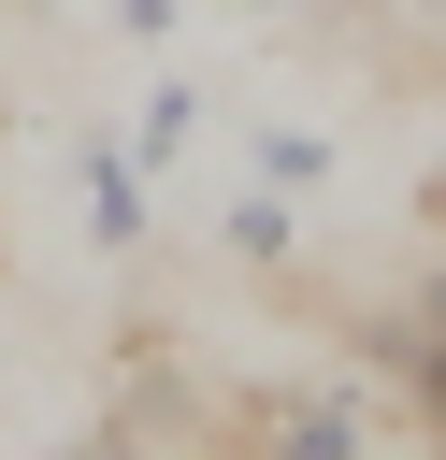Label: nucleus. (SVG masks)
Wrapping results in <instances>:
<instances>
[{"label":"nucleus","mask_w":446,"mask_h":460,"mask_svg":"<svg viewBox=\"0 0 446 460\" xmlns=\"http://www.w3.org/2000/svg\"><path fill=\"white\" fill-rule=\"evenodd\" d=\"M273 460H360V402H288L273 417Z\"/></svg>","instance_id":"nucleus-1"},{"label":"nucleus","mask_w":446,"mask_h":460,"mask_svg":"<svg viewBox=\"0 0 446 460\" xmlns=\"http://www.w3.org/2000/svg\"><path fill=\"white\" fill-rule=\"evenodd\" d=\"M72 460H129V446H115V431H101V446H72Z\"/></svg>","instance_id":"nucleus-4"},{"label":"nucleus","mask_w":446,"mask_h":460,"mask_svg":"<svg viewBox=\"0 0 446 460\" xmlns=\"http://www.w3.org/2000/svg\"><path fill=\"white\" fill-rule=\"evenodd\" d=\"M417 331H446V273H432V288H417Z\"/></svg>","instance_id":"nucleus-3"},{"label":"nucleus","mask_w":446,"mask_h":460,"mask_svg":"<svg viewBox=\"0 0 446 460\" xmlns=\"http://www.w3.org/2000/svg\"><path fill=\"white\" fill-rule=\"evenodd\" d=\"M86 216H101V244H129V230H144V201H129V158H86Z\"/></svg>","instance_id":"nucleus-2"}]
</instances>
